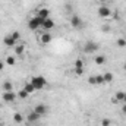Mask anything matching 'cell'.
<instances>
[{
    "label": "cell",
    "mask_w": 126,
    "mask_h": 126,
    "mask_svg": "<svg viewBox=\"0 0 126 126\" xmlns=\"http://www.w3.org/2000/svg\"><path fill=\"white\" fill-rule=\"evenodd\" d=\"M30 82L34 85V88H35V90H44V88L47 87V79H46L44 76H41V75L32 76Z\"/></svg>",
    "instance_id": "cell-1"
},
{
    "label": "cell",
    "mask_w": 126,
    "mask_h": 126,
    "mask_svg": "<svg viewBox=\"0 0 126 126\" xmlns=\"http://www.w3.org/2000/svg\"><path fill=\"white\" fill-rule=\"evenodd\" d=\"M43 22H44V19H41L40 16H32L31 19L28 21V28L31 30V31H37L38 28H41V25H43Z\"/></svg>",
    "instance_id": "cell-2"
},
{
    "label": "cell",
    "mask_w": 126,
    "mask_h": 126,
    "mask_svg": "<svg viewBox=\"0 0 126 126\" xmlns=\"http://www.w3.org/2000/svg\"><path fill=\"white\" fill-rule=\"evenodd\" d=\"M100 50V44L95 43V41H87L84 44V53H88V54H93L95 51Z\"/></svg>",
    "instance_id": "cell-3"
},
{
    "label": "cell",
    "mask_w": 126,
    "mask_h": 126,
    "mask_svg": "<svg viewBox=\"0 0 126 126\" xmlns=\"http://www.w3.org/2000/svg\"><path fill=\"white\" fill-rule=\"evenodd\" d=\"M97 15H98L101 19H109V18L111 16V9H110L109 6L103 4V6H100V7L97 9Z\"/></svg>",
    "instance_id": "cell-4"
},
{
    "label": "cell",
    "mask_w": 126,
    "mask_h": 126,
    "mask_svg": "<svg viewBox=\"0 0 126 126\" xmlns=\"http://www.w3.org/2000/svg\"><path fill=\"white\" fill-rule=\"evenodd\" d=\"M69 22H70V27L75 28V30H79V28L82 27V19H81L79 15H75V13H73V15L70 16V21H69Z\"/></svg>",
    "instance_id": "cell-5"
},
{
    "label": "cell",
    "mask_w": 126,
    "mask_h": 126,
    "mask_svg": "<svg viewBox=\"0 0 126 126\" xmlns=\"http://www.w3.org/2000/svg\"><path fill=\"white\" fill-rule=\"evenodd\" d=\"M1 98L4 100V103H13V101L18 98V94H16L15 91H3Z\"/></svg>",
    "instance_id": "cell-6"
},
{
    "label": "cell",
    "mask_w": 126,
    "mask_h": 126,
    "mask_svg": "<svg viewBox=\"0 0 126 126\" xmlns=\"http://www.w3.org/2000/svg\"><path fill=\"white\" fill-rule=\"evenodd\" d=\"M54 27H56L54 21H53L51 18H47V19H44V22H43V25H41V30H44L46 32H50Z\"/></svg>",
    "instance_id": "cell-7"
},
{
    "label": "cell",
    "mask_w": 126,
    "mask_h": 126,
    "mask_svg": "<svg viewBox=\"0 0 126 126\" xmlns=\"http://www.w3.org/2000/svg\"><path fill=\"white\" fill-rule=\"evenodd\" d=\"M40 117H41V116H40L38 113H35L34 110H31V111L27 114V122H28V123H35V122L40 120Z\"/></svg>",
    "instance_id": "cell-8"
},
{
    "label": "cell",
    "mask_w": 126,
    "mask_h": 126,
    "mask_svg": "<svg viewBox=\"0 0 126 126\" xmlns=\"http://www.w3.org/2000/svg\"><path fill=\"white\" fill-rule=\"evenodd\" d=\"M37 16H40L41 19L50 18V9H48V7H40V9L37 10Z\"/></svg>",
    "instance_id": "cell-9"
},
{
    "label": "cell",
    "mask_w": 126,
    "mask_h": 126,
    "mask_svg": "<svg viewBox=\"0 0 126 126\" xmlns=\"http://www.w3.org/2000/svg\"><path fill=\"white\" fill-rule=\"evenodd\" d=\"M34 111H35V113H38L40 116H44V114L48 111V107H47L46 104H37V106L34 107Z\"/></svg>",
    "instance_id": "cell-10"
},
{
    "label": "cell",
    "mask_w": 126,
    "mask_h": 126,
    "mask_svg": "<svg viewBox=\"0 0 126 126\" xmlns=\"http://www.w3.org/2000/svg\"><path fill=\"white\" fill-rule=\"evenodd\" d=\"M51 40H53V35H51L50 32H44V34H41V37H40V41H41L43 44H50Z\"/></svg>",
    "instance_id": "cell-11"
},
{
    "label": "cell",
    "mask_w": 126,
    "mask_h": 126,
    "mask_svg": "<svg viewBox=\"0 0 126 126\" xmlns=\"http://www.w3.org/2000/svg\"><path fill=\"white\" fill-rule=\"evenodd\" d=\"M3 44H4L6 47H15L18 43H16V41L12 38V35H6V37L3 38Z\"/></svg>",
    "instance_id": "cell-12"
},
{
    "label": "cell",
    "mask_w": 126,
    "mask_h": 126,
    "mask_svg": "<svg viewBox=\"0 0 126 126\" xmlns=\"http://www.w3.org/2000/svg\"><path fill=\"white\" fill-rule=\"evenodd\" d=\"M125 91H117L116 94H114V97H113V101L114 103H123V98H125Z\"/></svg>",
    "instance_id": "cell-13"
},
{
    "label": "cell",
    "mask_w": 126,
    "mask_h": 126,
    "mask_svg": "<svg viewBox=\"0 0 126 126\" xmlns=\"http://www.w3.org/2000/svg\"><path fill=\"white\" fill-rule=\"evenodd\" d=\"M103 78H104V84H110V82H113L114 75H113L111 72H104V73H103Z\"/></svg>",
    "instance_id": "cell-14"
},
{
    "label": "cell",
    "mask_w": 126,
    "mask_h": 126,
    "mask_svg": "<svg viewBox=\"0 0 126 126\" xmlns=\"http://www.w3.org/2000/svg\"><path fill=\"white\" fill-rule=\"evenodd\" d=\"M15 53H16V56H22L25 53V46L24 44H16L15 46Z\"/></svg>",
    "instance_id": "cell-15"
},
{
    "label": "cell",
    "mask_w": 126,
    "mask_h": 126,
    "mask_svg": "<svg viewBox=\"0 0 126 126\" xmlns=\"http://www.w3.org/2000/svg\"><path fill=\"white\" fill-rule=\"evenodd\" d=\"M1 88H3V91H13V84L10 81H4L1 84Z\"/></svg>",
    "instance_id": "cell-16"
},
{
    "label": "cell",
    "mask_w": 126,
    "mask_h": 126,
    "mask_svg": "<svg viewBox=\"0 0 126 126\" xmlns=\"http://www.w3.org/2000/svg\"><path fill=\"white\" fill-rule=\"evenodd\" d=\"M94 62L97 63V64H104V63L107 62V57H106V56H103V54H98V56H95Z\"/></svg>",
    "instance_id": "cell-17"
},
{
    "label": "cell",
    "mask_w": 126,
    "mask_h": 126,
    "mask_svg": "<svg viewBox=\"0 0 126 126\" xmlns=\"http://www.w3.org/2000/svg\"><path fill=\"white\" fill-rule=\"evenodd\" d=\"M24 90H25V91H27V93H28V94H32V93H34V91H37V90H35V88H34V85H32L31 82H27V84H25V85H24Z\"/></svg>",
    "instance_id": "cell-18"
},
{
    "label": "cell",
    "mask_w": 126,
    "mask_h": 126,
    "mask_svg": "<svg viewBox=\"0 0 126 126\" xmlns=\"http://www.w3.org/2000/svg\"><path fill=\"white\" fill-rule=\"evenodd\" d=\"M4 63H6L7 66H13V64L16 63V57H15V56H7V57L4 59Z\"/></svg>",
    "instance_id": "cell-19"
},
{
    "label": "cell",
    "mask_w": 126,
    "mask_h": 126,
    "mask_svg": "<svg viewBox=\"0 0 126 126\" xmlns=\"http://www.w3.org/2000/svg\"><path fill=\"white\" fill-rule=\"evenodd\" d=\"M94 79H95V85H97V87H100V85H103V84H104L103 73H101V75H94Z\"/></svg>",
    "instance_id": "cell-20"
},
{
    "label": "cell",
    "mask_w": 126,
    "mask_h": 126,
    "mask_svg": "<svg viewBox=\"0 0 126 126\" xmlns=\"http://www.w3.org/2000/svg\"><path fill=\"white\" fill-rule=\"evenodd\" d=\"M73 73L79 78V76L85 75V67H73Z\"/></svg>",
    "instance_id": "cell-21"
},
{
    "label": "cell",
    "mask_w": 126,
    "mask_h": 126,
    "mask_svg": "<svg viewBox=\"0 0 126 126\" xmlns=\"http://www.w3.org/2000/svg\"><path fill=\"white\" fill-rule=\"evenodd\" d=\"M13 122H15V123H22V122H24V116H22L21 113H15V114H13Z\"/></svg>",
    "instance_id": "cell-22"
},
{
    "label": "cell",
    "mask_w": 126,
    "mask_h": 126,
    "mask_svg": "<svg viewBox=\"0 0 126 126\" xmlns=\"http://www.w3.org/2000/svg\"><path fill=\"white\" fill-rule=\"evenodd\" d=\"M73 67H85V63H84L82 59H76L73 62Z\"/></svg>",
    "instance_id": "cell-23"
},
{
    "label": "cell",
    "mask_w": 126,
    "mask_h": 126,
    "mask_svg": "<svg viewBox=\"0 0 126 126\" xmlns=\"http://www.w3.org/2000/svg\"><path fill=\"white\" fill-rule=\"evenodd\" d=\"M28 95H30V94H28V93H27V91L22 88V90L18 93V98H21V100H25V98H28Z\"/></svg>",
    "instance_id": "cell-24"
},
{
    "label": "cell",
    "mask_w": 126,
    "mask_h": 126,
    "mask_svg": "<svg viewBox=\"0 0 126 126\" xmlns=\"http://www.w3.org/2000/svg\"><path fill=\"white\" fill-rule=\"evenodd\" d=\"M116 46L117 47H126V38H117V41H116Z\"/></svg>",
    "instance_id": "cell-25"
},
{
    "label": "cell",
    "mask_w": 126,
    "mask_h": 126,
    "mask_svg": "<svg viewBox=\"0 0 126 126\" xmlns=\"http://www.w3.org/2000/svg\"><path fill=\"white\" fill-rule=\"evenodd\" d=\"M10 35H12V38H13V40H15L16 43H18V41L21 40V32H19V31H13L12 34H10Z\"/></svg>",
    "instance_id": "cell-26"
},
{
    "label": "cell",
    "mask_w": 126,
    "mask_h": 126,
    "mask_svg": "<svg viewBox=\"0 0 126 126\" xmlns=\"http://www.w3.org/2000/svg\"><path fill=\"white\" fill-rule=\"evenodd\" d=\"M101 126H111V120H110L109 117L101 119Z\"/></svg>",
    "instance_id": "cell-27"
},
{
    "label": "cell",
    "mask_w": 126,
    "mask_h": 126,
    "mask_svg": "<svg viewBox=\"0 0 126 126\" xmlns=\"http://www.w3.org/2000/svg\"><path fill=\"white\" fill-rule=\"evenodd\" d=\"M88 84H90V85H95V79H94V76H90V78H88Z\"/></svg>",
    "instance_id": "cell-28"
},
{
    "label": "cell",
    "mask_w": 126,
    "mask_h": 126,
    "mask_svg": "<svg viewBox=\"0 0 126 126\" xmlns=\"http://www.w3.org/2000/svg\"><path fill=\"white\" fill-rule=\"evenodd\" d=\"M122 113L126 114V104H125V103H123V106H122Z\"/></svg>",
    "instance_id": "cell-29"
},
{
    "label": "cell",
    "mask_w": 126,
    "mask_h": 126,
    "mask_svg": "<svg viewBox=\"0 0 126 126\" xmlns=\"http://www.w3.org/2000/svg\"><path fill=\"white\" fill-rule=\"evenodd\" d=\"M4 64H6V63H4V62H1V60H0V70H3V69H4Z\"/></svg>",
    "instance_id": "cell-30"
},
{
    "label": "cell",
    "mask_w": 126,
    "mask_h": 126,
    "mask_svg": "<svg viewBox=\"0 0 126 126\" xmlns=\"http://www.w3.org/2000/svg\"><path fill=\"white\" fill-rule=\"evenodd\" d=\"M98 1H100V3H107L109 0H98Z\"/></svg>",
    "instance_id": "cell-31"
},
{
    "label": "cell",
    "mask_w": 126,
    "mask_h": 126,
    "mask_svg": "<svg viewBox=\"0 0 126 126\" xmlns=\"http://www.w3.org/2000/svg\"><path fill=\"white\" fill-rule=\"evenodd\" d=\"M123 70H125V72H126V62L123 63Z\"/></svg>",
    "instance_id": "cell-32"
},
{
    "label": "cell",
    "mask_w": 126,
    "mask_h": 126,
    "mask_svg": "<svg viewBox=\"0 0 126 126\" xmlns=\"http://www.w3.org/2000/svg\"><path fill=\"white\" fill-rule=\"evenodd\" d=\"M123 103L126 104V94H125V98H123Z\"/></svg>",
    "instance_id": "cell-33"
},
{
    "label": "cell",
    "mask_w": 126,
    "mask_h": 126,
    "mask_svg": "<svg viewBox=\"0 0 126 126\" xmlns=\"http://www.w3.org/2000/svg\"><path fill=\"white\" fill-rule=\"evenodd\" d=\"M0 109H1V103H0Z\"/></svg>",
    "instance_id": "cell-34"
},
{
    "label": "cell",
    "mask_w": 126,
    "mask_h": 126,
    "mask_svg": "<svg viewBox=\"0 0 126 126\" xmlns=\"http://www.w3.org/2000/svg\"><path fill=\"white\" fill-rule=\"evenodd\" d=\"M37 126H43V125H37Z\"/></svg>",
    "instance_id": "cell-35"
}]
</instances>
